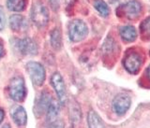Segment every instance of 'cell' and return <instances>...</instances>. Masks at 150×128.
Listing matches in <instances>:
<instances>
[{
    "mask_svg": "<svg viewBox=\"0 0 150 128\" xmlns=\"http://www.w3.org/2000/svg\"><path fill=\"white\" fill-rule=\"evenodd\" d=\"M9 26L15 32L25 31L27 28V20L23 15L14 14L9 17Z\"/></svg>",
    "mask_w": 150,
    "mask_h": 128,
    "instance_id": "30bf717a",
    "label": "cell"
},
{
    "mask_svg": "<svg viewBox=\"0 0 150 128\" xmlns=\"http://www.w3.org/2000/svg\"><path fill=\"white\" fill-rule=\"evenodd\" d=\"M4 118H5V112L2 108H0V124H1V122H3Z\"/></svg>",
    "mask_w": 150,
    "mask_h": 128,
    "instance_id": "cb8c5ba5",
    "label": "cell"
},
{
    "mask_svg": "<svg viewBox=\"0 0 150 128\" xmlns=\"http://www.w3.org/2000/svg\"><path fill=\"white\" fill-rule=\"evenodd\" d=\"M120 36L125 42H132L137 37V31L133 26L126 25L120 29Z\"/></svg>",
    "mask_w": 150,
    "mask_h": 128,
    "instance_id": "5bb4252c",
    "label": "cell"
},
{
    "mask_svg": "<svg viewBox=\"0 0 150 128\" xmlns=\"http://www.w3.org/2000/svg\"><path fill=\"white\" fill-rule=\"evenodd\" d=\"M87 124L89 128H105L101 118L94 110H90L87 115Z\"/></svg>",
    "mask_w": 150,
    "mask_h": 128,
    "instance_id": "9a60e30c",
    "label": "cell"
},
{
    "mask_svg": "<svg viewBox=\"0 0 150 128\" xmlns=\"http://www.w3.org/2000/svg\"><path fill=\"white\" fill-rule=\"evenodd\" d=\"M59 111H60V107L58 105L57 101H55L53 99L46 111L47 122L53 124L55 121H57V118L59 116Z\"/></svg>",
    "mask_w": 150,
    "mask_h": 128,
    "instance_id": "4fadbf2b",
    "label": "cell"
},
{
    "mask_svg": "<svg viewBox=\"0 0 150 128\" xmlns=\"http://www.w3.org/2000/svg\"><path fill=\"white\" fill-rule=\"evenodd\" d=\"M64 124L62 121H55L53 124H51V125L48 128H63Z\"/></svg>",
    "mask_w": 150,
    "mask_h": 128,
    "instance_id": "7402d4cb",
    "label": "cell"
},
{
    "mask_svg": "<svg viewBox=\"0 0 150 128\" xmlns=\"http://www.w3.org/2000/svg\"><path fill=\"white\" fill-rule=\"evenodd\" d=\"M122 8H123L124 14L129 19L137 18L141 12V5L138 1H135V0H132V1H129L125 4L122 7Z\"/></svg>",
    "mask_w": 150,
    "mask_h": 128,
    "instance_id": "8fae6325",
    "label": "cell"
},
{
    "mask_svg": "<svg viewBox=\"0 0 150 128\" xmlns=\"http://www.w3.org/2000/svg\"><path fill=\"white\" fill-rule=\"evenodd\" d=\"M69 114H70V119L72 120H77L79 121L81 119V110H80L79 107L77 106V104L75 105H70L69 108Z\"/></svg>",
    "mask_w": 150,
    "mask_h": 128,
    "instance_id": "d6986e66",
    "label": "cell"
},
{
    "mask_svg": "<svg viewBox=\"0 0 150 128\" xmlns=\"http://www.w3.org/2000/svg\"><path fill=\"white\" fill-rule=\"evenodd\" d=\"M51 45L55 51H59L62 47V37H61V33L57 29H54L51 32Z\"/></svg>",
    "mask_w": 150,
    "mask_h": 128,
    "instance_id": "2e32d148",
    "label": "cell"
},
{
    "mask_svg": "<svg viewBox=\"0 0 150 128\" xmlns=\"http://www.w3.org/2000/svg\"><path fill=\"white\" fill-rule=\"evenodd\" d=\"M145 75H146L147 79L150 80V65H148V68H146V71H145Z\"/></svg>",
    "mask_w": 150,
    "mask_h": 128,
    "instance_id": "484cf974",
    "label": "cell"
},
{
    "mask_svg": "<svg viewBox=\"0 0 150 128\" xmlns=\"http://www.w3.org/2000/svg\"><path fill=\"white\" fill-rule=\"evenodd\" d=\"M26 70L30 76L32 82L36 86H41L45 82V69L41 64L38 62H29L26 65Z\"/></svg>",
    "mask_w": 150,
    "mask_h": 128,
    "instance_id": "3957f363",
    "label": "cell"
},
{
    "mask_svg": "<svg viewBox=\"0 0 150 128\" xmlns=\"http://www.w3.org/2000/svg\"><path fill=\"white\" fill-rule=\"evenodd\" d=\"M126 70L130 74H137L142 65V58L137 53H129L123 61Z\"/></svg>",
    "mask_w": 150,
    "mask_h": 128,
    "instance_id": "5b68a950",
    "label": "cell"
},
{
    "mask_svg": "<svg viewBox=\"0 0 150 128\" xmlns=\"http://www.w3.org/2000/svg\"><path fill=\"white\" fill-rule=\"evenodd\" d=\"M16 45L19 51L23 55H35L38 53L39 50L36 42L29 37L19 39Z\"/></svg>",
    "mask_w": 150,
    "mask_h": 128,
    "instance_id": "9c48e42d",
    "label": "cell"
},
{
    "mask_svg": "<svg viewBox=\"0 0 150 128\" xmlns=\"http://www.w3.org/2000/svg\"><path fill=\"white\" fill-rule=\"evenodd\" d=\"M11 117L14 122L18 126H25L27 122V114L25 110L22 106H18L11 112Z\"/></svg>",
    "mask_w": 150,
    "mask_h": 128,
    "instance_id": "7c38bea8",
    "label": "cell"
},
{
    "mask_svg": "<svg viewBox=\"0 0 150 128\" xmlns=\"http://www.w3.org/2000/svg\"><path fill=\"white\" fill-rule=\"evenodd\" d=\"M31 19L39 28L47 25L49 22V13L44 5L41 3H36L33 6L31 11Z\"/></svg>",
    "mask_w": 150,
    "mask_h": 128,
    "instance_id": "277c9868",
    "label": "cell"
},
{
    "mask_svg": "<svg viewBox=\"0 0 150 128\" xmlns=\"http://www.w3.org/2000/svg\"><path fill=\"white\" fill-rule=\"evenodd\" d=\"M52 100L53 99H52V96L49 93L47 92L41 93L39 98L37 99L34 107V113L37 118H40L43 113L47 111V108H48Z\"/></svg>",
    "mask_w": 150,
    "mask_h": 128,
    "instance_id": "ba28073f",
    "label": "cell"
},
{
    "mask_svg": "<svg viewBox=\"0 0 150 128\" xmlns=\"http://www.w3.org/2000/svg\"><path fill=\"white\" fill-rule=\"evenodd\" d=\"M8 94L11 99L16 102H22L26 96V89L25 80L22 77L13 78L8 85Z\"/></svg>",
    "mask_w": 150,
    "mask_h": 128,
    "instance_id": "6da1fadb",
    "label": "cell"
},
{
    "mask_svg": "<svg viewBox=\"0 0 150 128\" xmlns=\"http://www.w3.org/2000/svg\"><path fill=\"white\" fill-rule=\"evenodd\" d=\"M94 7L98 11V12L103 17H107L110 13V9L108 5L103 0H95L94 1Z\"/></svg>",
    "mask_w": 150,
    "mask_h": 128,
    "instance_id": "ac0fdd59",
    "label": "cell"
},
{
    "mask_svg": "<svg viewBox=\"0 0 150 128\" xmlns=\"http://www.w3.org/2000/svg\"><path fill=\"white\" fill-rule=\"evenodd\" d=\"M7 7L12 11H23L25 8V0H8Z\"/></svg>",
    "mask_w": 150,
    "mask_h": 128,
    "instance_id": "e0dca14e",
    "label": "cell"
},
{
    "mask_svg": "<svg viewBox=\"0 0 150 128\" xmlns=\"http://www.w3.org/2000/svg\"><path fill=\"white\" fill-rule=\"evenodd\" d=\"M2 128H11V125H9V124H5V125H4V126L2 127Z\"/></svg>",
    "mask_w": 150,
    "mask_h": 128,
    "instance_id": "4316f807",
    "label": "cell"
},
{
    "mask_svg": "<svg viewBox=\"0 0 150 128\" xmlns=\"http://www.w3.org/2000/svg\"><path fill=\"white\" fill-rule=\"evenodd\" d=\"M50 3H51V6L53 8L54 11H56L58 8H59V3H60V0H50Z\"/></svg>",
    "mask_w": 150,
    "mask_h": 128,
    "instance_id": "603a6c76",
    "label": "cell"
},
{
    "mask_svg": "<svg viewBox=\"0 0 150 128\" xmlns=\"http://www.w3.org/2000/svg\"><path fill=\"white\" fill-rule=\"evenodd\" d=\"M88 34V28L86 23L82 20H73L69 25V36L73 42H79L86 39Z\"/></svg>",
    "mask_w": 150,
    "mask_h": 128,
    "instance_id": "7a4b0ae2",
    "label": "cell"
},
{
    "mask_svg": "<svg viewBox=\"0 0 150 128\" xmlns=\"http://www.w3.org/2000/svg\"><path fill=\"white\" fill-rule=\"evenodd\" d=\"M51 82L56 93V96L58 97L59 102L61 104H64L66 101L67 94H66V86H65V82L63 80L62 76L58 72L54 73V75L52 76V78H51Z\"/></svg>",
    "mask_w": 150,
    "mask_h": 128,
    "instance_id": "52a82bcc",
    "label": "cell"
},
{
    "mask_svg": "<svg viewBox=\"0 0 150 128\" xmlns=\"http://www.w3.org/2000/svg\"><path fill=\"white\" fill-rule=\"evenodd\" d=\"M131 104L130 97L126 94H119L112 101V108L118 115H123L129 110Z\"/></svg>",
    "mask_w": 150,
    "mask_h": 128,
    "instance_id": "8992f818",
    "label": "cell"
},
{
    "mask_svg": "<svg viewBox=\"0 0 150 128\" xmlns=\"http://www.w3.org/2000/svg\"><path fill=\"white\" fill-rule=\"evenodd\" d=\"M141 32H142V35L145 37H150V17H148L147 19L141 23L140 26Z\"/></svg>",
    "mask_w": 150,
    "mask_h": 128,
    "instance_id": "ffe728a7",
    "label": "cell"
},
{
    "mask_svg": "<svg viewBox=\"0 0 150 128\" xmlns=\"http://www.w3.org/2000/svg\"><path fill=\"white\" fill-rule=\"evenodd\" d=\"M4 53H5V51H4V47H3V45H2L1 42H0V59H1V58L3 57Z\"/></svg>",
    "mask_w": 150,
    "mask_h": 128,
    "instance_id": "d4e9b609",
    "label": "cell"
},
{
    "mask_svg": "<svg viewBox=\"0 0 150 128\" xmlns=\"http://www.w3.org/2000/svg\"><path fill=\"white\" fill-rule=\"evenodd\" d=\"M6 25V16L2 6H0V31H2Z\"/></svg>",
    "mask_w": 150,
    "mask_h": 128,
    "instance_id": "44dd1931",
    "label": "cell"
}]
</instances>
